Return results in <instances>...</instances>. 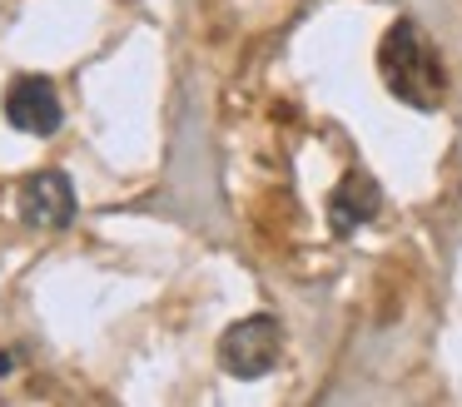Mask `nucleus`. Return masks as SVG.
<instances>
[{"instance_id": "obj_1", "label": "nucleus", "mask_w": 462, "mask_h": 407, "mask_svg": "<svg viewBox=\"0 0 462 407\" xmlns=\"http://www.w3.org/2000/svg\"><path fill=\"white\" fill-rule=\"evenodd\" d=\"M378 75H383V85L393 89V99H402V105H412V109H438L442 95H448V69H442L438 45H432L428 30L408 15H398L383 30Z\"/></svg>"}, {"instance_id": "obj_2", "label": "nucleus", "mask_w": 462, "mask_h": 407, "mask_svg": "<svg viewBox=\"0 0 462 407\" xmlns=\"http://www.w3.org/2000/svg\"><path fill=\"white\" fill-rule=\"evenodd\" d=\"M283 353V328L273 323L269 313H254V318H239V323L229 328V333L219 338V363L224 373L234 377H263L273 363H279Z\"/></svg>"}, {"instance_id": "obj_3", "label": "nucleus", "mask_w": 462, "mask_h": 407, "mask_svg": "<svg viewBox=\"0 0 462 407\" xmlns=\"http://www.w3.org/2000/svg\"><path fill=\"white\" fill-rule=\"evenodd\" d=\"M5 119L21 134H55L65 109H60V95H55V85L45 75H21L5 89Z\"/></svg>"}, {"instance_id": "obj_4", "label": "nucleus", "mask_w": 462, "mask_h": 407, "mask_svg": "<svg viewBox=\"0 0 462 407\" xmlns=\"http://www.w3.org/2000/svg\"><path fill=\"white\" fill-rule=\"evenodd\" d=\"M21 218L35 228H65L75 218V189L60 169H41L21 184Z\"/></svg>"}, {"instance_id": "obj_5", "label": "nucleus", "mask_w": 462, "mask_h": 407, "mask_svg": "<svg viewBox=\"0 0 462 407\" xmlns=\"http://www.w3.org/2000/svg\"><path fill=\"white\" fill-rule=\"evenodd\" d=\"M378 208H383L378 179H368L363 169H353V174H343L338 189L328 194V224H333V234L348 238L353 228H363L373 214H378Z\"/></svg>"}, {"instance_id": "obj_6", "label": "nucleus", "mask_w": 462, "mask_h": 407, "mask_svg": "<svg viewBox=\"0 0 462 407\" xmlns=\"http://www.w3.org/2000/svg\"><path fill=\"white\" fill-rule=\"evenodd\" d=\"M11 363H15L11 353H0V373H11Z\"/></svg>"}]
</instances>
